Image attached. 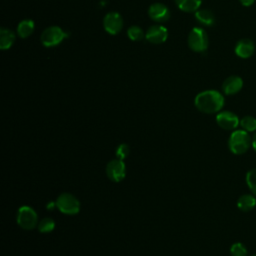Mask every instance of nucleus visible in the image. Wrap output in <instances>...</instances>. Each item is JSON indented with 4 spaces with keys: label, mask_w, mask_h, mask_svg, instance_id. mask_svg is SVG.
I'll list each match as a JSON object with an SVG mask.
<instances>
[{
    "label": "nucleus",
    "mask_w": 256,
    "mask_h": 256,
    "mask_svg": "<svg viewBox=\"0 0 256 256\" xmlns=\"http://www.w3.org/2000/svg\"><path fill=\"white\" fill-rule=\"evenodd\" d=\"M34 31V22L30 19H24L17 26V34L21 38L29 37Z\"/></svg>",
    "instance_id": "18"
},
{
    "label": "nucleus",
    "mask_w": 256,
    "mask_h": 256,
    "mask_svg": "<svg viewBox=\"0 0 256 256\" xmlns=\"http://www.w3.org/2000/svg\"><path fill=\"white\" fill-rule=\"evenodd\" d=\"M16 221L22 229L32 230L38 224V216L32 207L24 205L18 209Z\"/></svg>",
    "instance_id": "4"
},
{
    "label": "nucleus",
    "mask_w": 256,
    "mask_h": 256,
    "mask_svg": "<svg viewBox=\"0 0 256 256\" xmlns=\"http://www.w3.org/2000/svg\"><path fill=\"white\" fill-rule=\"evenodd\" d=\"M237 207L242 212H249L256 207V196L252 193L243 194L237 199Z\"/></svg>",
    "instance_id": "14"
},
{
    "label": "nucleus",
    "mask_w": 256,
    "mask_h": 256,
    "mask_svg": "<svg viewBox=\"0 0 256 256\" xmlns=\"http://www.w3.org/2000/svg\"><path fill=\"white\" fill-rule=\"evenodd\" d=\"M67 34L58 26H50L43 30L40 40L41 43L45 47H54L60 44L65 38Z\"/></svg>",
    "instance_id": "6"
},
{
    "label": "nucleus",
    "mask_w": 256,
    "mask_h": 256,
    "mask_svg": "<svg viewBox=\"0 0 256 256\" xmlns=\"http://www.w3.org/2000/svg\"><path fill=\"white\" fill-rule=\"evenodd\" d=\"M57 209L66 215H75L80 211V201L70 193H62L56 199Z\"/></svg>",
    "instance_id": "3"
},
{
    "label": "nucleus",
    "mask_w": 256,
    "mask_h": 256,
    "mask_svg": "<svg viewBox=\"0 0 256 256\" xmlns=\"http://www.w3.org/2000/svg\"><path fill=\"white\" fill-rule=\"evenodd\" d=\"M168 30L162 25H152L145 33V38L152 44H161L167 40Z\"/></svg>",
    "instance_id": "10"
},
{
    "label": "nucleus",
    "mask_w": 256,
    "mask_h": 256,
    "mask_svg": "<svg viewBox=\"0 0 256 256\" xmlns=\"http://www.w3.org/2000/svg\"><path fill=\"white\" fill-rule=\"evenodd\" d=\"M216 123L224 130L234 131L240 125V119L231 111H220L216 115Z\"/></svg>",
    "instance_id": "7"
},
{
    "label": "nucleus",
    "mask_w": 256,
    "mask_h": 256,
    "mask_svg": "<svg viewBox=\"0 0 256 256\" xmlns=\"http://www.w3.org/2000/svg\"><path fill=\"white\" fill-rule=\"evenodd\" d=\"M106 174L111 181H122L126 176V166L124 161L118 158L110 160L106 165Z\"/></svg>",
    "instance_id": "8"
},
{
    "label": "nucleus",
    "mask_w": 256,
    "mask_h": 256,
    "mask_svg": "<svg viewBox=\"0 0 256 256\" xmlns=\"http://www.w3.org/2000/svg\"><path fill=\"white\" fill-rule=\"evenodd\" d=\"M252 148L256 151V132H254L252 135Z\"/></svg>",
    "instance_id": "26"
},
{
    "label": "nucleus",
    "mask_w": 256,
    "mask_h": 256,
    "mask_svg": "<svg viewBox=\"0 0 256 256\" xmlns=\"http://www.w3.org/2000/svg\"><path fill=\"white\" fill-rule=\"evenodd\" d=\"M254 51H255L254 42L247 38L240 39L235 46V54L242 59H247L251 57Z\"/></svg>",
    "instance_id": "13"
},
{
    "label": "nucleus",
    "mask_w": 256,
    "mask_h": 256,
    "mask_svg": "<svg viewBox=\"0 0 256 256\" xmlns=\"http://www.w3.org/2000/svg\"><path fill=\"white\" fill-rule=\"evenodd\" d=\"M252 256H256V254H254V255H252Z\"/></svg>",
    "instance_id": "28"
},
{
    "label": "nucleus",
    "mask_w": 256,
    "mask_h": 256,
    "mask_svg": "<svg viewBox=\"0 0 256 256\" xmlns=\"http://www.w3.org/2000/svg\"><path fill=\"white\" fill-rule=\"evenodd\" d=\"M239 2H240L243 6L248 7V6H251V5L255 2V0H239Z\"/></svg>",
    "instance_id": "25"
},
{
    "label": "nucleus",
    "mask_w": 256,
    "mask_h": 256,
    "mask_svg": "<svg viewBox=\"0 0 256 256\" xmlns=\"http://www.w3.org/2000/svg\"><path fill=\"white\" fill-rule=\"evenodd\" d=\"M129 152H130V149H129V146L125 143H122L120 145H118L116 151H115V155L118 159L120 160H124L127 158V156L129 155Z\"/></svg>",
    "instance_id": "24"
},
{
    "label": "nucleus",
    "mask_w": 256,
    "mask_h": 256,
    "mask_svg": "<svg viewBox=\"0 0 256 256\" xmlns=\"http://www.w3.org/2000/svg\"><path fill=\"white\" fill-rule=\"evenodd\" d=\"M246 184L250 190V192L256 196V168H252L248 170L246 173Z\"/></svg>",
    "instance_id": "20"
},
{
    "label": "nucleus",
    "mask_w": 256,
    "mask_h": 256,
    "mask_svg": "<svg viewBox=\"0 0 256 256\" xmlns=\"http://www.w3.org/2000/svg\"><path fill=\"white\" fill-rule=\"evenodd\" d=\"M15 41V34L12 30L7 28L0 29V48L1 50H7L11 48Z\"/></svg>",
    "instance_id": "16"
},
{
    "label": "nucleus",
    "mask_w": 256,
    "mask_h": 256,
    "mask_svg": "<svg viewBox=\"0 0 256 256\" xmlns=\"http://www.w3.org/2000/svg\"><path fill=\"white\" fill-rule=\"evenodd\" d=\"M231 256H247L248 250L246 246L241 242H235L230 247Z\"/></svg>",
    "instance_id": "23"
},
{
    "label": "nucleus",
    "mask_w": 256,
    "mask_h": 256,
    "mask_svg": "<svg viewBox=\"0 0 256 256\" xmlns=\"http://www.w3.org/2000/svg\"><path fill=\"white\" fill-rule=\"evenodd\" d=\"M209 40L205 30L201 27H194L188 35V46L195 52H204L208 48Z\"/></svg>",
    "instance_id": "5"
},
{
    "label": "nucleus",
    "mask_w": 256,
    "mask_h": 256,
    "mask_svg": "<svg viewBox=\"0 0 256 256\" xmlns=\"http://www.w3.org/2000/svg\"><path fill=\"white\" fill-rule=\"evenodd\" d=\"M178 8L184 12H196L201 6L202 0H175Z\"/></svg>",
    "instance_id": "17"
},
{
    "label": "nucleus",
    "mask_w": 256,
    "mask_h": 256,
    "mask_svg": "<svg viewBox=\"0 0 256 256\" xmlns=\"http://www.w3.org/2000/svg\"><path fill=\"white\" fill-rule=\"evenodd\" d=\"M47 209H49V210H51V209H53L54 207H56V202H49V203H47Z\"/></svg>",
    "instance_id": "27"
},
{
    "label": "nucleus",
    "mask_w": 256,
    "mask_h": 256,
    "mask_svg": "<svg viewBox=\"0 0 256 256\" xmlns=\"http://www.w3.org/2000/svg\"><path fill=\"white\" fill-rule=\"evenodd\" d=\"M252 147V136L243 129L232 131L228 139V148L235 155H242Z\"/></svg>",
    "instance_id": "2"
},
{
    "label": "nucleus",
    "mask_w": 256,
    "mask_h": 256,
    "mask_svg": "<svg viewBox=\"0 0 256 256\" xmlns=\"http://www.w3.org/2000/svg\"><path fill=\"white\" fill-rule=\"evenodd\" d=\"M195 18L204 26H212L215 23V15L209 9H198L195 12Z\"/></svg>",
    "instance_id": "15"
},
{
    "label": "nucleus",
    "mask_w": 256,
    "mask_h": 256,
    "mask_svg": "<svg viewBox=\"0 0 256 256\" xmlns=\"http://www.w3.org/2000/svg\"><path fill=\"white\" fill-rule=\"evenodd\" d=\"M225 103L224 96L217 90H205L198 93L194 99L196 108L206 114L218 113Z\"/></svg>",
    "instance_id": "1"
},
{
    "label": "nucleus",
    "mask_w": 256,
    "mask_h": 256,
    "mask_svg": "<svg viewBox=\"0 0 256 256\" xmlns=\"http://www.w3.org/2000/svg\"><path fill=\"white\" fill-rule=\"evenodd\" d=\"M103 26L107 33L111 35L118 34L123 27V19L117 12H109L103 19Z\"/></svg>",
    "instance_id": "9"
},
{
    "label": "nucleus",
    "mask_w": 256,
    "mask_h": 256,
    "mask_svg": "<svg viewBox=\"0 0 256 256\" xmlns=\"http://www.w3.org/2000/svg\"><path fill=\"white\" fill-rule=\"evenodd\" d=\"M243 87V80L241 77L232 75L226 78L222 84V91L226 95H235Z\"/></svg>",
    "instance_id": "12"
},
{
    "label": "nucleus",
    "mask_w": 256,
    "mask_h": 256,
    "mask_svg": "<svg viewBox=\"0 0 256 256\" xmlns=\"http://www.w3.org/2000/svg\"><path fill=\"white\" fill-rule=\"evenodd\" d=\"M54 228L55 222L50 217H45L38 223V230L41 233H50L51 231L54 230Z\"/></svg>",
    "instance_id": "21"
},
{
    "label": "nucleus",
    "mask_w": 256,
    "mask_h": 256,
    "mask_svg": "<svg viewBox=\"0 0 256 256\" xmlns=\"http://www.w3.org/2000/svg\"><path fill=\"white\" fill-rule=\"evenodd\" d=\"M127 35L132 41H140L144 38V32L143 30L136 25H132L127 30Z\"/></svg>",
    "instance_id": "22"
},
{
    "label": "nucleus",
    "mask_w": 256,
    "mask_h": 256,
    "mask_svg": "<svg viewBox=\"0 0 256 256\" xmlns=\"http://www.w3.org/2000/svg\"><path fill=\"white\" fill-rule=\"evenodd\" d=\"M239 126L248 133H254L256 132V118L251 115H246L240 119Z\"/></svg>",
    "instance_id": "19"
},
{
    "label": "nucleus",
    "mask_w": 256,
    "mask_h": 256,
    "mask_svg": "<svg viewBox=\"0 0 256 256\" xmlns=\"http://www.w3.org/2000/svg\"><path fill=\"white\" fill-rule=\"evenodd\" d=\"M148 15L153 21L163 23L170 18V10L163 3H154L149 7Z\"/></svg>",
    "instance_id": "11"
}]
</instances>
